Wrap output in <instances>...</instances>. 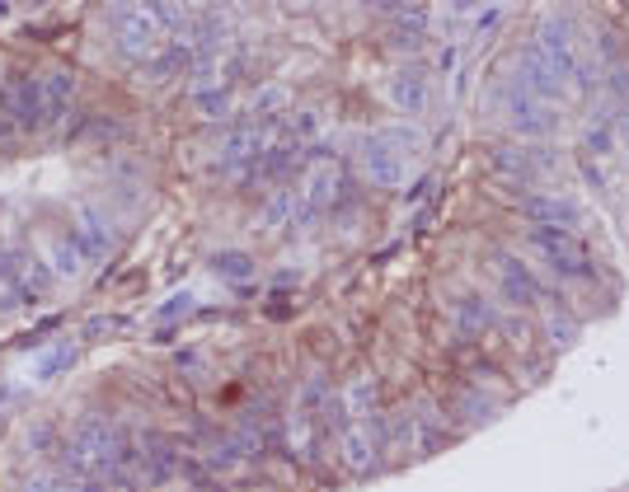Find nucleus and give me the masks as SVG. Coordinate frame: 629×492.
I'll use <instances>...</instances> for the list:
<instances>
[{
	"label": "nucleus",
	"mask_w": 629,
	"mask_h": 492,
	"mask_svg": "<svg viewBox=\"0 0 629 492\" xmlns=\"http://www.w3.org/2000/svg\"><path fill=\"white\" fill-rule=\"evenodd\" d=\"M358 164H362V179L376 183V188H400V179H405V160L395 155L381 137H367L362 141Z\"/></svg>",
	"instance_id": "obj_13"
},
{
	"label": "nucleus",
	"mask_w": 629,
	"mask_h": 492,
	"mask_svg": "<svg viewBox=\"0 0 629 492\" xmlns=\"http://www.w3.org/2000/svg\"><path fill=\"white\" fill-rule=\"evenodd\" d=\"M287 103H291V90H287V84H263V90H254V113H259V118L282 113Z\"/></svg>",
	"instance_id": "obj_25"
},
{
	"label": "nucleus",
	"mask_w": 629,
	"mask_h": 492,
	"mask_svg": "<svg viewBox=\"0 0 629 492\" xmlns=\"http://www.w3.org/2000/svg\"><path fill=\"white\" fill-rule=\"evenodd\" d=\"M118 441H122V432H113V426L103 422V418H86V422L76 426V436H71V445L94 460L99 474H109V469H113V460H118Z\"/></svg>",
	"instance_id": "obj_12"
},
{
	"label": "nucleus",
	"mask_w": 629,
	"mask_h": 492,
	"mask_svg": "<svg viewBox=\"0 0 629 492\" xmlns=\"http://www.w3.org/2000/svg\"><path fill=\"white\" fill-rule=\"evenodd\" d=\"M489 272H493V287L502 295V305H512V310H545L555 301L550 287L540 282V272L512 249H493L489 253Z\"/></svg>",
	"instance_id": "obj_2"
},
{
	"label": "nucleus",
	"mask_w": 629,
	"mask_h": 492,
	"mask_svg": "<svg viewBox=\"0 0 629 492\" xmlns=\"http://www.w3.org/2000/svg\"><path fill=\"white\" fill-rule=\"evenodd\" d=\"M502 413V403L485 390H475V384H460V394L451 403V422L456 426H489L493 418Z\"/></svg>",
	"instance_id": "obj_17"
},
{
	"label": "nucleus",
	"mask_w": 629,
	"mask_h": 492,
	"mask_svg": "<svg viewBox=\"0 0 629 492\" xmlns=\"http://www.w3.org/2000/svg\"><path fill=\"white\" fill-rule=\"evenodd\" d=\"M0 113H6L19 132H38L48 127V94H43V80L38 76H24L0 90Z\"/></svg>",
	"instance_id": "obj_7"
},
{
	"label": "nucleus",
	"mask_w": 629,
	"mask_h": 492,
	"mask_svg": "<svg viewBox=\"0 0 629 492\" xmlns=\"http://www.w3.org/2000/svg\"><path fill=\"white\" fill-rule=\"evenodd\" d=\"M67 240H71V249H76L86 263H103V259L113 253L118 234H113V225H109V217H103V211L86 207V211H76V221H71V230H67Z\"/></svg>",
	"instance_id": "obj_9"
},
{
	"label": "nucleus",
	"mask_w": 629,
	"mask_h": 492,
	"mask_svg": "<svg viewBox=\"0 0 629 492\" xmlns=\"http://www.w3.org/2000/svg\"><path fill=\"white\" fill-rule=\"evenodd\" d=\"M502 127H508L512 137H527V145H540V141H555L559 113L550 103L521 94L517 84H508V90H502Z\"/></svg>",
	"instance_id": "obj_3"
},
{
	"label": "nucleus",
	"mask_w": 629,
	"mask_h": 492,
	"mask_svg": "<svg viewBox=\"0 0 629 492\" xmlns=\"http://www.w3.org/2000/svg\"><path fill=\"white\" fill-rule=\"evenodd\" d=\"M193 109L202 122H226L230 118V90L226 84H207V90L193 94Z\"/></svg>",
	"instance_id": "obj_21"
},
{
	"label": "nucleus",
	"mask_w": 629,
	"mask_h": 492,
	"mask_svg": "<svg viewBox=\"0 0 629 492\" xmlns=\"http://www.w3.org/2000/svg\"><path fill=\"white\" fill-rule=\"evenodd\" d=\"M343 399V409H348V418H371L376 413V380L371 375H358L348 384V394H339Z\"/></svg>",
	"instance_id": "obj_22"
},
{
	"label": "nucleus",
	"mask_w": 629,
	"mask_h": 492,
	"mask_svg": "<svg viewBox=\"0 0 629 492\" xmlns=\"http://www.w3.org/2000/svg\"><path fill=\"white\" fill-rule=\"evenodd\" d=\"M502 324V314H498V305H493V295H485V291H456L451 295V329H456V338H466V342H479L489 329H498Z\"/></svg>",
	"instance_id": "obj_8"
},
{
	"label": "nucleus",
	"mask_w": 629,
	"mask_h": 492,
	"mask_svg": "<svg viewBox=\"0 0 629 492\" xmlns=\"http://www.w3.org/2000/svg\"><path fill=\"white\" fill-rule=\"evenodd\" d=\"M508 84H517L521 94H531V99H540V103H550V109L569 99V84L559 80V71L531 48V42L512 57V76H508Z\"/></svg>",
	"instance_id": "obj_6"
},
{
	"label": "nucleus",
	"mask_w": 629,
	"mask_h": 492,
	"mask_svg": "<svg viewBox=\"0 0 629 492\" xmlns=\"http://www.w3.org/2000/svg\"><path fill=\"white\" fill-rule=\"evenodd\" d=\"M527 244L540 253V263L550 268V277L569 287H597L601 268L597 253L587 249V240L578 230H559V225H527Z\"/></svg>",
	"instance_id": "obj_1"
},
{
	"label": "nucleus",
	"mask_w": 629,
	"mask_h": 492,
	"mask_svg": "<svg viewBox=\"0 0 629 492\" xmlns=\"http://www.w3.org/2000/svg\"><path fill=\"white\" fill-rule=\"evenodd\" d=\"M183 71H193V48H188V42H170V48L164 52H156L151 61H146V80L151 84H170V80H179Z\"/></svg>",
	"instance_id": "obj_18"
},
{
	"label": "nucleus",
	"mask_w": 629,
	"mask_h": 492,
	"mask_svg": "<svg viewBox=\"0 0 629 492\" xmlns=\"http://www.w3.org/2000/svg\"><path fill=\"white\" fill-rule=\"evenodd\" d=\"M339 455H343V469H348L352 479H367L371 469L386 460L381 445L371 441V432H367L362 422H352V426H343V432H339Z\"/></svg>",
	"instance_id": "obj_14"
},
{
	"label": "nucleus",
	"mask_w": 629,
	"mask_h": 492,
	"mask_svg": "<svg viewBox=\"0 0 629 492\" xmlns=\"http://www.w3.org/2000/svg\"><path fill=\"white\" fill-rule=\"evenodd\" d=\"M71 361H76V342H71V338H57L52 348H43V352H38V361H33V375H38V380H52V375H61V371H67Z\"/></svg>",
	"instance_id": "obj_20"
},
{
	"label": "nucleus",
	"mask_w": 629,
	"mask_h": 492,
	"mask_svg": "<svg viewBox=\"0 0 629 492\" xmlns=\"http://www.w3.org/2000/svg\"><path fill=\"white\" fill-rule=\"evenodd\" d=\"M174 361H179V371H183V375H193V371H198V361H202V352H179Z\"/></svg>",
	"instance_id": "obj_32"
},
{
	"label": "nucleus",
	"mask_w": 629,
	"mask_h": 492,
	"mask_svg": "<svg viewBox=\"0 0 629 492\" xmlns=\"http://www.w3.org/2000/svg\"><path fill=\"white\" fill-rule=\"evenodd\" d=\"M291 207H297V202H291V192H272V198L263 202V230H272V225H287V217H291Z\"/></svg>",
	"instance_id": "obj_28"
},
{
	"label": "nucleus",
	"mask_w": 629,
	"mask_h": 492,
	"mask_svg": "<svg viewBox=\"0 0 629 492\" xmlns=\"http://www.w3.org/2000/svg\"><path fill=\"white\" fill-rule=\"evenodd\" d=\"M386 99H390V109H395V113H405V118L423 113L428 103H432V80H428V71L418 67V61H409V67H400V71H390V80H386Z\"/></svg>",
	"instance_id": "obj_10"
},
{
	"label": "nucleus",
	"mask_w": 629,
	"mask_h": 492,
	"mask_svg": "<svg viewBox=\"0 0 629 492\" xmlns=\"http://www.w3.org/2000/svg\"><path fill=\"white\" fill-rule=\"evenodd\" d=\"M19 492H80V488H76L67 474H33Z\"/></svg>",
	"instance_id": "obj_29"
},
{
	"label": "nucleus",
	"mask_w": 629,
	"mask_h": 492,
	"mask_svg": "<svg viewBox=\"0 0 629 492\" xmlns=\"http://www.w3.org/2000/svg\"><path fill=\"white\" fill-rule=\"evenodd\" d=\"M207 268H212L221 282H249V277H254V259H249V253H236V249H221V253H212V259H207Z\"/></svg>",
	"instance_id": "obj_19"
},
{
	"label": "nucleus",
	"mask_w": 629,
	"mask_h": 492,
	"mask_svg": "<svg viewBox=\"0 0 629 492\" xmlns=\"http://www.w3.org/2000/svg\"><path fill=\"white\" fill-rule=\"evenodd\" d=\"M188 492H221V488H217L212 479H207V483H193V488H188Z\"/></svg>",
	"instance_id": "obj_34"
},
{
	"label": "nucleus",
	"mask_w": 629,
	"mask_h": 492,
	"mask_svg": "<svg viewBox=\"0 0 629 492\" xmlns=\"http://www.w3.org/2000/svg\"><path fill=\"white\" fill-rule=\"evenodd\" d=\"M188 310H193V291H179V295H170V301H164V305L156 310V319L164 324V333H170V329L179 324V319H183Z\"/></svg>",
	"instance_id": "obj_27"
},
{
	"label": "nucleus",
	"mask_w": 629,
	"mask_h": 492,
	"mask_svg": "<svg viewBox=\"0 0 629 492\" xmlns=\"http://www.w3.org/2000/svg\"><path fill=\"white\" fill-rule=\"evenodd\" d=\"M489 169L498 179H508V183H540L536 174V151L527 141H502L489 151Z\"/></svg>",
	"instance_id": "obj_15"
},
{
	"label": "nucleus",
	"mask_w": 629,
	"mask_h": 492,
	"mask_svg": "<svg viewBox=\"0 0 629 492\" xmlns=\"http://www.w3.org/2000/svg\"><path fill=\"white\" fill-rule=\"evenodd\" d=\"M386 145H418V127H386Z\"/></svg>",
	"instance_id": "obj_31"
},
{
	"label": "nucleus",
	"mask_w": 629,
	"mask_h": 492,
	"mask_svg": "<svg viewBox=\"0 0 629 492\" xmlns=\"http://www.w3.org/2000/svg\"><path fill=\"white\" fill-rule=\"evenodd\" d=\"M540 338L550 342L555 352H563V348H573V342H578V314H573V305L563 301V295H555V301L540 310Z\"/></svg>",
	"instance_id": "obj_16"
},
{
	"label": "nucleus",
	"mask_w": 629,
	"mask_h": 492,
	"mask_svg": "<svg viewBox=\"0 0 629 492\" xmlns=\"http://www.w3.org/2000/svg\"><path fill=\"white\" fill-rule=\"evenodd\" d=\"M80 263H86V259H80V253L71 249V240L52 244V253H48V268H52L57 277H76V272H80Z\"/></svg>",
	"instance_id": "obj_26"
},
{
	"label": "nucleus",
	"mask_w": 629,
	"mask_h": 492,
	"mask_svg": "<svg viewBox=\"0 0 629 492\" xmlns=\"http://www.w3.org/2000/svg\"><path fill=\"white\" fill-rule=\"evenodd\" d=\"M517 211H521V221H527V225H559V230H578V221H582L578 202L559 198V192H527V198L517 202Z\"/></svg>",
	"instance_id": "obj_11"
},
{
	"label": "nucleus",
	"mask_w": 629,
	"mask_h": 492,
	"mask_svg": "<svg viewBox=\"0 0 629 492\" xmlns=\"http://www.w3.org/2000/svg\"><path fill=\"white\" fill-rule=\"evenodd\" d=\"M616 141H625V151H629V109H620L616 118Z\"/></svg>",
	"instance_id": "obj_33"
},
{
	"label": "nucleus",
	"mask_w": 629,
	"mask_h": 492,
	"mask_svg": "<svg viewBox=\"0 0 629 492\" xmlns=\"http://www.w3.org/2000/svg\"><path fill=\"white\" fill-rule=\"evenodd\" d=\"M113 19V33H118V57L122 61H151L156 57V38H160V29H156V19H151V6H113V10H103Z\"/></svg>",
	"instance_id": "obj_5"
},
{
	"label": "nucleus",
	"mask_w": 629,
	"mask_h": 492,
	"mask_svg": "<svg viewBox=\"0 0 629 492\" xmlns=\"http://www.w3.org/2000/svg\"><path fill=\"white\" fill-rule=\"evenodd\" d=\"M80 141H90V145H113V141H128V127H122L118 118H99V113H94Z\"/></svg>",
	"instance_id": "obj_23"
},
{
	"label": "nucleus",
	"mask_w": 629,
	"mask_h": 492,
	"mask_svg": "<svg viewBox=\"0 0 629 492\" xmlns=\"http://www.w3.org/2000/svg\"><path fill=\"white\" fill-rule=\"evenodd\" d=\"M38 80H43L48 103H76V76L71 71H43Z\"/></svg>",
	"instance_id": "obj_24"
},
{
	"label": "nucleus",
	"mask_w": 629,
	"mask_h": 492,
	"mask_svg": "<svg viewBox=\"0 0 629 492\" xmlns=\"http://www.w3.org/2000/svg\"><path fill=\"white\" fill-rule=\"evenodd\" d=\"M52 445H57V432H52V426H48V422H38V426H29V451H33V455H43V451H52Z\"/></svg>",
	"instance_id": "obj_30"
},
{
	"label": "nucleus",
	"mask_w": 629,
	"mask_h": 492,
	"mask_svg": "<svg viewBox=\"0 0 629 492\" xmlns=\"http://www.w3.org/2000/svg\"><path fill=\"white\" fill-rule=\"evenodd\" d=\"M531 48L550 61V67L559 71V80L573 90V76H578V67H582V52H578V33H573V24L563 14H545L540 24H536V33H531Z\"/></svg>",
	"instance_id": "obj_4"
}]
</instances>
